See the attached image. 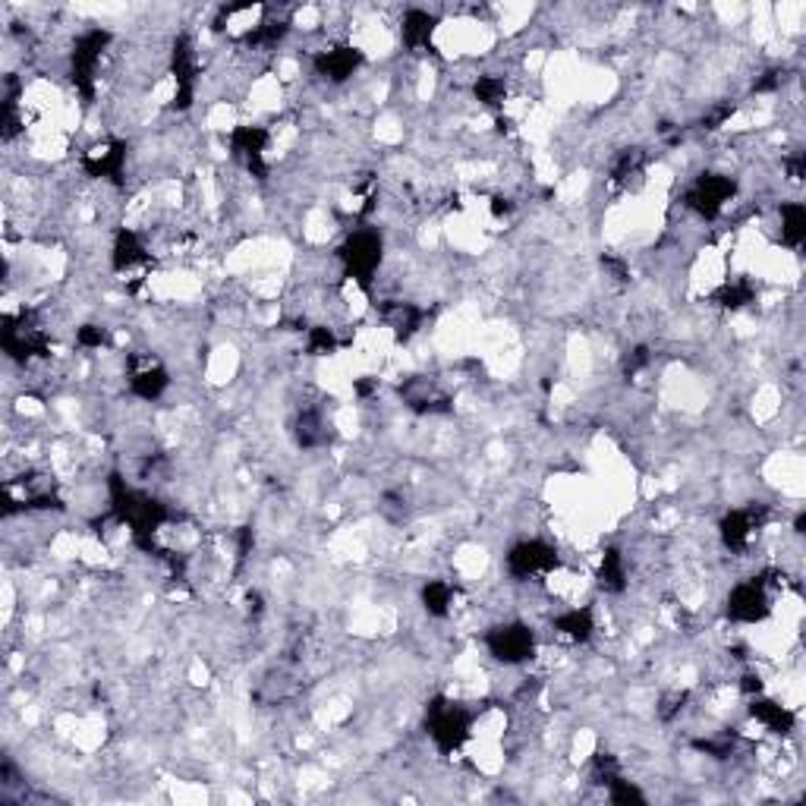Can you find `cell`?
I'll list each match as a JSON object with an SVG mask.
<instances>
[{"label":"cell","instance_id":"cell-1","mask_svg":"<svg viewBox=\"0 0 806 806\" xmlns=\"http://www.w3.org/2000/svg\"><path fill=\"white\" fill-rule=\"evenodd\" d=\"M505 568L513 583L552 580L554 573L561 571V552L545 539H520L505 554Z\"/></svg>","mask_w":806,"mask_h":806},{"label":"cell","instance_id":"cell-2","mask_svg":"<svg viewBox=\"0 0 806 806\" xmlns=\"http://www.w3.org/2000/svg\"><path fill=\"white\" fill-rule=\"evenodd\" d=\"M772 580L768 571L738 580L724 598V615L734 624H763L772 615Z\"/></svg>","mask_w":806,"mask_h":806},{"label":"cell","instance_id":"cell-3","mask_svg":"<svg viewBox=\"0 0 806 806\" xmlns=\"http://www.w3.org/2000/svg\"><path fill=\"white\" fill-rule=\"evenodd\" d=\"M488 656L505 668H520L539 653V637L527 621H505L486 634Z\"/></svg>","mask_w":806,"mask_h":806},{"label":"cell","instance_id":"cell-4","mask_svg":"<svg viewBox=\"0 0 806 806\" xmlns=\"http://www.w3.org/2000/svg\"><path fill=\"white\" fill-rule=\"evenodd\" d=\"M362 64H365V54L353 42H331L312 54V73L331 85L353 79Z\"/></svg>","mask_w":806,"mask_h":806},{"label":"cell","instance_id":"cell-5","mask_svg":"<svg viewBox=\"0 0 806 806\" xmlns=\"http://www.w3.org/2000/svg\"><path fill=\"white\" fill-rule=\"evenodd\" d=\"M750 719L760 724L765 734H772V738H787V734H794V728H797V712H794V706L775 700V697H765V693L750 697Z\"/></svg>","mask_w":806,"mask_h":806},{"label":"cell","instance_id":"cell-6","mask_svg":"<svg viewBox=\"0 0 806 806\" xmlns=\"http://www.w3.org/2000/svg\"><path fill=\"white\" fill-rule=\"evenodd\" d=\"M598 630V617L593 605H571L552 617V637L571 646H586Z\"/></svg>","mask_w":806,"mask_h":806},{"label":"cell","instance_id":"cell-7","mask_svg":"<svg viewBox=\"0 0 806 806\" xmlns=\"http://www.w3.org/2000/svg\"><path fill=\"white\" fill-rule=\"evenodd\" d=\"M435 32H438L435 13H428L423 7H410V10H403L401 42L406 44L410 54H425V51H432Z\"/></svg>","mask_w":806,"mask_h":806},{"label":"cell","instance_id":"cell-8","mask_svg":"<svg viewBox=\"0 0 806 806\" xmlns=\"http://www.w3.org/2000/svg\"><path fill=\"white\" fill-rule=\"evenodd\" d=\"M778 236H782V246H785V250H791V253L800 250V243H804L806 236L804 202L785 199V202L778 205Z\"/></svg>","mask_w":806,"mask_h":806},{"label":"cell","instance_id":"cell-9","mask_svg":"<svg viewBox=\"0 0 806 806\" xmlns=\"http://www.w3.org/2000/svg\"><path fill=\"white\" fill-rule=\"evenodd\" d=\"M473 98L476 105L488 107V110H505L510 98V85L501 73H482L473 79Z\"/></svg>","mask_w":806,"mask_h":806},{"label":"cell","instance_id":"cell-10","mask_svg":"<svg viewBox=\"0 0 806 806\" xmlns=\"http://www.w3.org/2000/svg\"><path fill=\"white\" fill-rule=\"evenodd\" d=\"M423 605L428 617H447L457 602V586L450 580H428L423 586Z\"/></svg>","mask_w":806,"mask_h":806}]
</instances>
